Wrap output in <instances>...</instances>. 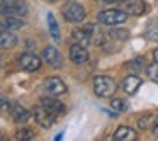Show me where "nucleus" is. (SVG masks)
Returning <instances> with one entry per match:
<instances>
[{"label": "nucleus", "mask_w": 158, "mask_h": 141, "mask_svg": "<svg viewBox=\"0 0 158 141\" xmlns=\"http://www.w3.org/2000/svg\"><path fill=\"white\" fill-rule=\"evenodd\" d=\"M116 82H114L110 77H95L94 78V92L95 95L102 97V99H107V97H112L116 93Z\"/></svg>", "instance_id": "1"}, {"label": "nucleus", "mask_w": 158, "mask_h": 141, "mask_svg": "<svg viewBox=\"0 0 158 141\" xmlns=\"http://www.w3.org/2000/svg\"><path fill=\"white\" fill-rule=\"evenodd\" d=\"M97 19H99L100 24H106V26H117V24H123V22H126L127 12L117 10V9H109V10L99 12Z\"/></svg>", "instance_id": "2"}, {"label": "nucleus", "mask_w": 158, "mask_h": 141, "mask_svg": "<svg viewBox=\"0 0 158 141\" xmlns=\"http://www.w3.org/2000/svg\"><path fill=\"white\" fill-rule=\"evenodd\" d=\"M32 114H34L36 122L43 127H51L53 122H55V119H56V114L51 112V110H49L48 107H44L43 104H39L38 107H34Z\"/></svg>", "instance_id": "3"}, {"label": "nucleus", "mask_w": 158, "mask_h": 141, "mask_svg": "<svg viewBox=\"0 0 158 141\" xmlns=\"http://www.w3.org/2000/svg\"><path fill=\"white\" fill-rule=\"evenodd\" d=\"M63 15L68 22H82L85 19V9L77 2H70L65 9H63Z\"/></svg>", "instance_id": "4"}, {"label": "nucleus", "mask_w": 158, "mask_h": 141, "mask_svg": "<svg viewBox=\"0 0 158 141\" xmlns=\"http://www.w3.org/2000/svg\"><path fill=\"white\" fill-rule=\"evenodd\" d=\"M19 65L22 70L26 72H36L41 66V60L38 55H32V53H24V55L19 56Z\"/></svg>", "instance_id": "5"}, {"label": "nucleus", "mask_w": 158, "mask_h": 141, "mask_svg": "<svg viewBox=\"0 0 158 141\" xmlns=\"http://www.w3.org/2000/svg\"><path fill=\"white\" fill-rule=\"evenodd\" d=\"M2 12H4V15H17V17H22L27 12V5L24 2H14L12 0L9 4H4Z\"/></svg>", "instance_id": "6"}, {"label": "nucleus", "mask_w": 158, "mask_h": 141, "mask_svg": "<svg viewBox=\"0 0 158 141\" xmlns=\"http://www.w3.org/2000/svg\"><path fill=\"white\" fill-rule=\"evenodd\" d=\"M44 89L48 90L51 95H60V93L66 92V85L61 78L58 77H49V78L44 80Z\"/></svg>", "instance_id": "7"}, {"label": "nucleus", "mask_w": 158, "mask_h": 141, "mask_svg": "<svg viewBox=\"0 0 158 141\" xmlns=\"http://www.w3.org/2000/svg\"><path fill=\"white\" fill-rule=\"evenodd\" d=\"M70 60L73 63H77V65H82V63H85L89 60V51L85 49V46L78 44V43L72 44L70 46Z\"/></svg>", "instance_id": "8"}, {"label": "nucleus", "mask_w": 158, "mask_h": 141, "mask_svg": "<svg viewBox=\"0 0 158 141\" xmlns=\"http://www.w3.org/2000/svg\"><path fill=\"white\" fill-rule=\"evenodd\" d=\"M43 58L46 60V63L51 66H60L61 65V55L58 53V49L55 46H46L43 51Z\"/></svg>", "instance_id": "9"}, {"label": "nucleus", "mask_w": 158, "mask_h": 141, "mask_svg": "<svg viewBox=\"0 0 158 141\" xmlns=\"http://www.w3.org/2000/svg\"><path fill=\"white\" fill-rule=\"evenodd\" d=\"M139 87H141V78H139V77H136V75L126 77V78H124V82H123L124 92H126V93H131V95H133V93H136Z\"/></svg>", "instance_id": "10"}, {"label": "nucleus", "mask_w": 158, "mask_h": 141, "mask_svg": "<svg viewBox=\"0 0 158 141\" xmlns=\"http://www.w3.org/2000/svg\"><path fill=\"white\" fill-rule=\"evenodd\" d=\"M124 9H126V12L131 15H141L146 10V4H144L143 0H129V2H126Z\"/></svg>", "instance_id": "11"}, {"label": "nucleus", "mask_w": 158, "mask_h": 141, "mask_svg": "<svg viewBox=\"0 0 158 141\" xmlns=\"http://www.w3.org/2000/svg\"><path fill=\"white\" fill-rule=\"evenodd\" d=\"M22 27V21L17 15H4L2 19V31H17Z\"/></svg>", "instance_id": "12"}, {"label": "nucleus", "mask_w": 158, "mask_h": 141, "mask_svg": "<svg viewBox=\"0 0 158 141\" xmlns=\"http://www.w3.org/2000/svg\"><path fill=\"white\" fill-rule=\"evenodd\" d=\"M112 138L116 141H131V139H136V133L127 126H121L117 127V131L114 133Z\"/></svg>", "instance_id": "13"}, {"label": "nucleus", "mask_w": 158, "mask_h": 141, "mask_svg": "<svg viewBox=\"0 0 158 141\" xmlns=\"http://www.w3.org/2000/svg\"><path fill=\"white\" fill-rule=\"evenodd\" d=\"M41 104L44 107H48L51 112H55L56 116H58V114H61V112H65V106H63L60 100L51 99V97H44V99H41Z\"/></svg>", "instance_id": "14"}, {"label": "nucleus", "mask_w": 158, "mask_h": 141, "mask_svg": "<svg viewBox=\"0 0 158 141\" xmlns=\"http://www.w3.org/2000/svg\"><path fill=\"white\" fill-rule=\"evenodd\" d=\"M12 119L15 121V122H26V121L29 119V110L26 109V107H22L21 104H15L14 107H12Z\"/></svg>", "instance_id": "15"}, {"label": "nucleus", "mask_w": 158, "mask_h": 141, "mask_svg": "<svg viewBox=\"0 0 158 141\" xmlns=\"http://www.w3.org/2000/svg\"><path fill=\"white\" fill-rule=\"evenodd\" d=\"M72 36H73V39L82 46H89L90 43H92V38H90V34H89L87 29H73Z\"/></svg>", "instance_id": "16"}, {"label": "nucleus", "mask_w": 158, "mask_h": 141, "mask_svg": "<svg viewBox=\"0 0 158 141\" xmlns=\"http://www.w3.org/2000/svg\"><path fill=\"white\" fill-rule=\"evenodd\" d=\"M138 126L143 131L153 129V127L156 126V116H155V114H144V116H141L139 119H138Z\"/></svg>", "instance_id": "17"}, {"label": "nucleus", "mask_w": 158, "mask_h": 141, "mask_svg": "<svg viewBox=\"0 0 158 141\" xmlns=\"http://www.w3.org/2000/svg\"><path fill=\"white\" fill-rule=\"evenodd\" d=\"M148 39L151 41H158V17L156 19H151L146 26V31H144Z\"/></svg>", "instance_id": "18"}, {"label": "nucleus", "mask_w": 158, "mask_h": 141, "mask_svg": "<svg viewBox=\"0 0 158 141\" xmlns=\"http://www.w3.org/2000/svg\"><path fill=\"white\" fill-rule=\"evenodd\" d=\"M0 43H2V48L4 49H9V48H14L15 43H17V39H15V36L12 34L10 31H2Z\"/></svg>", "instance_id": "19"}, {"label": "nucleus", "mask_w": 158, "mask_h": 141, "mask_svg": "<svg viewBox=\"0 0 158 141\" xmlns=\"http://www.w3.org/2000/svg\"><path fill=\"white\" fill-rule=\"evenodd\" d=\"M48 27H49L51 36L58 41V39H60V26H58V22H56V19H55V15H53V14H48Z\"/></svg>", "instance_id": "20"}, {"label": "nucleus", "mask_w": 158, "mask_h": 141, "mask_svg": "<svg viewBox=\"0 0 158 141\" xmlns=\"http://www.w3.org/2000/svg\"><path fill=\"white\" fill-rule=\"evenodd\" d=\"M36 134L32 129H27V127H22V129H19L17 133H15V139L17 141H27V139H32Z\"/></svg>", "instance_id": "21"}, {"label": "nucleus", "mask_w": 158, "mask_h": 141, "mask_svg": "<svg viewBox=\"0 0 158 141\" xmlns=\"http://www.w3.org/2000/svg\"><path fill=\"white\" fill-rule=\"evenodd\" d=\"M112 109L116 110L117 114H121V112H124V110H127L126 100H123V99H114V100H112Z\"/></svg>", "instance_id": "22"}, {"label": "nucleus", "mask_w": 158, "mask_h": 141, "mask_svg": "<svg viewBox=\"0 0 158 141\" xmlns=\"http://www.w3.org/2000/svg\"><path fill=\"white\" fill-rule=\"evenodd\" d=\"M146 73H148V77H150L151 80H153L155 83H158V63L155 61L153 65H150L146 68Z\"/></svg>", "instance_id": "23"}, {"label": "nucleus", "mask_w": 158, "mask_h": 141, "mask_svg": "<svg viewBox=\"0 0 158 141\" xmlns=\"http://www.w3.org/2000/svg\"><path fill=\"white\" fill-rule=\"evenodd\" d=\"M109 36L114 39H126L127 38V31L126 29H112L109 31Z\"/></svg>", "instance_id": "24"}, {"label": "nucleus", "mask_w": 158, "mask_h": 141, "mask_svg": "<svg viewBox=\"0 0 158 141\" xmlns=\"http://www.w3.org/2000/svg\"><path fill=\"white\" fill-rule=\"evenodd\" d=\"M9 106H10V102H7V97H2V109H4V112H7Z\"/></svg>", "instance_id": "25"}, {"label": "nucleus", "mask_w": 158, "mask_h": 141, "mask_svg": "<svg viewBox=\"0 0 158 141\" xmlns=\"http://www.w3.org/2000/svg\"><path fill=\"white\" fill-rule=\"evenodd\" d=\"M153 58H155V61L158 63V48H156V49H155V51H153Z\"/></svg>", "instance_id": "26"}, {"label": "nucleus", "mask_w": 158, "mask_h": 141, "mask_svg": "<svg viewBox=\"0 0 158 141\" xmlns=\"http://www.w3.org/2000/svg\"><path fill=\"white\" fill-rule=\"evenodd\" d=\"M153 134H155V136H156V138H158V124H156V126H155V127H153Z\"/></svg>", "instance_id": "27"}, {"label": "nucleus", "mask_w": 158, "mask_h": 141, "mask_svg": "<svg viewBox=\"0 0 158 141\" xmlns=\"http://www.w3.org/2000/svg\"><path fill=\"white\" fill-rule=\"evenodd\" d=\"M106 2H109V4H112V2H121V0H106Z\"/></svg>", "instance_id": "28"}, {"label": "nucleus", "mask_w": 158, "mask_h": 141, "mask_svg": "<svg viewBox=\"0 0 158 141\" xmlns=\"http://www.w3.org/2000/svg\"><path fill=\"white\" fill-rule=\"evenodd\" d=\"M7 2H12V0H4V4H7Z\"/></svg>", "instance_id": "29"}, {"label": "nucleus", "mask_w": 158, "mask_h": 141, "mask_svg": "<svg viewBox=\"0 0 158 141\" xmlns=\"http://www.w3.org/2000/svg\"><path fill=\"white\" fill-rule=\"evenodd\" d=\"M48 2H55V0H48Z\"/></svg>", "instance_id": "30"}]
</instances>
